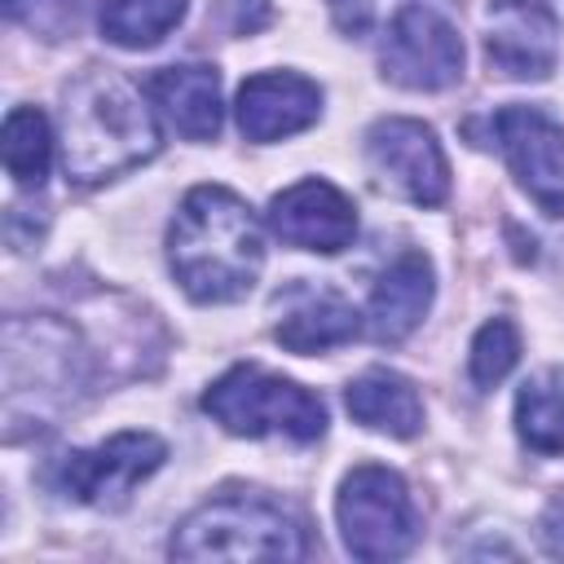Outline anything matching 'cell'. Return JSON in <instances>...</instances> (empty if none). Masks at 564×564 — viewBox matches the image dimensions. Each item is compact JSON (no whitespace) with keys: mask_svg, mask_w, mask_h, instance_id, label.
<instances>
[{"mask_svg":"<svg viewBox=\"0 0 564 564\" xmlns=\"http://www.w3.org/2000/svg\"><path fill=\"white\" fill-rule=\"evenodd\" d=\"M167 458V445L150 432H119L101 441L97 449H75L57 463V485L66 498L84 507H123L132 489L159 471Z\"/></svg>","mask_w":564,"mask_h":564,"instance_id":"52a82bcc","label":"cell"},{"mask_svg":"<svg viewBox=\"0 0 564 564\" xmlns=\"http://www.w3.org/2000/svg\"><path fill=\"white\" fill-rule=\"evenodd\" d=\"M516 361H520V335H516V326L502 322V317L485 322L476 330V339H471V379L480 388H494V383H502L511 375Z\"/></svg>","mask_w":564,"mask_h":564,"instance_id":"ffe728a7","label":"cell"},{"mask_svg":"<svg viewBox=\"0 0 564 564\" xmlns=\"http://www.w3.org/2000/svg\"><path fill=\"white\" fill-rule=\"evenodd\" d=\"M348 414L375 432L388 436H414L423 427V401L414 392V383L397 370H366L348 383L344 392Z\"/></svg>","mask_w":564,"mask_h":564,"instance_id":"2e32d148","label":"cell"},{"mask_svg":"<svg viewBox=\"0 0 564 564\" xmlns=\"http://www.w3.org/2000/svg\"><path fill=\"white\" fill-rule=\"evenodd\" d=\"M379 66L392 84L414 93L449 88L463 75V35L449 22V13L414 0L392 18L379 48Z\"/></svg>","mask_w":564,"mask_h":564,"instance_id":"8992f818","label":"cell"},{"mask_svg":"<svg viewBox=\"0 0 564 564\" xmlns=\"http://www.w3.org/2000/svg\"><path fill=\"white\" fill-rule=\"evenodd\" d=\"M88 0H4V18L40 40H70L84 22Z\"/></svg>","mask_w":564,"mask_h":564,"instance_id":"44dd1931","label":"cell"},{"mask_svg":"<svg viewBox=\"0 0 564 564\" xmlns=\"http://www.w3.org/2000/svg\"><path fill=\"white\" fill-rule=\"evenodd\" d=\"M494 141L507 154L520 189L551 216L564 212V128L538 106H502L494 119Z\"/></svg>","mask_w":564,"mask_h":564,"instance_id":"9c48e42d","label":"cell"},{"mask_svg":"<svg viewBox=\"0 0 564 564\" xmlns=\"http://www.w3.org/2000/svg\"><path fill=\"white\" fill-rule=\"evenodd\" d=\"M516 427L533 454H564V370H542L516 392Z\"/></svg>","mask_w":564,"mask_h":564,"instance_id":"e0dca14e","label":"cell"},{"mask_svg":"<svg viewBox=\"0 0 564 564\" xmlns=\"http://www.w3.org/2000/svg\"><path fill=\"white\" fill-rule=\"evenodd\" d=\"M4 167L18 185H40L48 176V159H53V132L48 119L35 106H13L4 115Z\"/></svg>","mask_w":564,"mask_h":564,"instance_id":"d6986e66","label":"cell"},{"mask_svg":"<svg viewBox=\"0 0 564 564\" xmlns=\"http://www.w3.org/2000/svg\"><path fill=\"white\" fill-rule=\"evenodd\" d=\"M485 57L507 79H546L560 57V18L546 0H489Z\"/></svg>","mask_w":564,"mask_h":564,"instance_id":"30bf717a","label":"cell"},{"mask_svg":"<svg viewBox=\"0 0 564 564\" xmlns=\"http://www.w3.org/2000/svg\"><path fill=\"white\" fill-rule=\"evenodd\" d=\"M427 304H432V264L423 251H405L379 273L370 291L366 326L379 344H397L423 322Z\"/></svg>","mask_w":564,"mask_h":564,"instance_id":"4fadbf2b","label":"cell"},{"mask_svg":"<svg viewBox=\"0 0 564 564\" xmlns=\"http://www.w3.org/2000/svg\"><path fill=\"white\" fill-rule=\"evenodd\" d=\"M176 560H300V524L256 494H225L203 502L172 533Z\"/></svg>","mask_w":564,"mask_h":564,"instance_id":"3957f363","label":"cell"},{"mask_svg":"<svg viewBox=\"0 0 564 564\" xmlns=\"http://www.w3.org/2000/svg\"><path fill=\"white\" fill-rule=\"evenodd\" d=\"M335 516L344 529V546L357 560H397L419 538V520H414L405 480L379 463H361L344 476Z\"/></svg>","mask_w":564,"mask_h":564,"instance_id":"5b68a950","label":"cell"},{"mask_svg":"<svg viewBox=\"0 0 564 564\" xmlns=\"http://www.w3.org/2000/svg\"><path fill=\"white\" fill-rule=\"evenodd\" d=\"M366 159L383 185H392L419 207H441L449 194L445 150L419 119H379L366 132Z\"/></svg>","mask_w":564,"mask_h":564,"instance_id":"ba28073f","label":"cell"},{"mask_svg":"<svg viewBox=\"0 0 564 564\" xmlns=\"http://www.w3.org/2000/svg\"><path fill=\"white\" fill-rule=\"evenodd\" d=\"M167 264L181 291L198 304L247 295L264 264V242L251 207L225 185L189 189L167 229Z\"/></svg>","mask_w":564,"mask_h":564,"instance_id":"6da1fadb","label":"cell"},{"mask_svg":"<svg viewBox=\"0 0 564 564\" xmlns=\"http://www.w3.org/2000/svg\"><path fill=\"white\" fill-rule=\"evenodd\" d=\"M150 97L167 123L189 141H212L220 132V75L203 62L163 66L150 75Z\"/></svg>","mask_w":564,"mask_h":564,"instance_id":"5bb4252c","label":"cell"},{"mask_svg":"<svg viewBox=\"0 0 564 564\" xmlns=\"http://www.w3.org/2000/svg\"><path fill=\"white\" fill-rule=\"evenodd\" d=\"M357 308L335 291H291V304L282 308V322L273 326V339L291 352H326L357 335Z\"/></svg>","mask_w":564,"mask_h":564,"instance_id":"9a60e30c","label":"cell"},{"mask_svg":"<svg viewBox=\"0 0 564 564\" xmlns=\"http://www.w3.org/2000/svg\"><path fill=\"white\" fill-rule=\"evenodd\" d=\"M159 150L154 115L145 110L141 93L106 70L88 66L66 84L62 97V167L79 185L110 181Z\"/></svg>","mask_w":564,"mask_h":564,"instance_id":"7a4b0ae2","label":"cell"},{"mask_svg":"<svg viewBox=\"0 0 564 564\" xmlns=\"http://www.w3.org/2000/svg\"><path fill=\"white\" fill-rule=\"evenodd\" d=\"M203 410L234 436H291V441H317L326 432V405L295 379L269 375L260 366H234L225 370L207 392Z\"/></svg>","mask_w":564,"mask_h":564,"instance_id":"277c9868","label":"cell"},{"mask_svg":"<svg viewBox=\"0 0 564 564\" xmlns=\"http://www.w3.org/2000/svg\"><path fill=\"white\" fill-rule=\"evenodd\" d=\"M269 225L282 242L304 251H344L357 234V207L330 181H295L269 203Z\"/></svg>","mask_w":564,"mask_h":564,"instance_id":"8fae6325","label":"cell"},{"mask_svg":"<svg viewBox=\"0 0 564 564\" xmlns=\"http://www.w3.org/2000/svg\"><path fill=\"white\" fill-rule=\"evenodd\" d=\"M322 115V93L295 70H260L238 88V128L247 141L304 132Z\"/></svg>","mask_w":564,"mask_h":564,"instance_id":"7c38bea8","label":"cell"},{"mask_svg":"<svg viewBox=\"0 0 564 564\" xmlns=\"http://www.w3.org/2000/svg\"><path fill=\"white\" fill-rule=\"evenodd\" d=\"M185 18V0H101V35L119 48H150Z\"/></svg>","mask_w":564,"mask_h":564,"instance_id":"ac0fdd59","label":"cell"}]
</instances>
